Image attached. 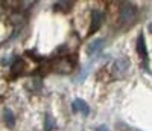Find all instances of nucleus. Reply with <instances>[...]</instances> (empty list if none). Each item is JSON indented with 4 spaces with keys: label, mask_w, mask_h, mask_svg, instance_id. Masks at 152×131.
<instances>
[{
    "label": "nucleus",
    "mask_w": 152,
    "mask_h": 131,
    "mask_svg": "<svg viewBox=\"0 0 152 131\" xmlns=\"http://www.w3.org/2000/svg\"><path fill=\"white\" fill-rule=\"evenodd\" d=\"M137 15V8L134 3H122L120 6V20L123 24H129L135 20Z\"/></svg>",
    "instance_id": "1"
},
{
    "label": "nucleus",
    "mask_w": 152,
    "mask_h": 131,
    "mask_svg": "<svg viewBox=\"0 0 152 131\" xmlns=\"http://www.w3.org/2000/svg\"><path fill=\"white\" fill-rule=\"evenodd\" d=\"M128 69H129V60L125 58V57L117 58L113 64V72H114L116 76H123L126 72H128Z\"/></svg>",
    "instance_id": "2"
},
{
    "label": "nucleus",
    "mask_w": 152,
    "mask_h": 131,
    "mask_svg": "<svg viewBox=\"0 0 152 131\" xmlns=\"http://www.w3.org/2000/svg\"><path fill=\"white\" fill-rule=\"evenodd\" d=\"M102 20H104L102 12L97 11V9L91 11V23H90V31H88V34L91 35V34L97 32L99 28H100V24H102Z\"/></svg>",
    "instance_id": "3"
},
{
    "label": "nucleus",
    "mask_w": 152,
    "mask_h": 131,
    "mask_svg": "<svg viewBox=\"0 0 152 131\" xmlns=\"http://www.w3.org/2000/svg\"><path fill=\"white\" fill-rule=\"evenodd\" d=\"M53 69L58 72V73H70L73 70V64L67 60V58H61L55 63Z\"/></svg>",
    "instance_id": "4"
},
{
    "label": "nucleus",
    "mask_w": 152,
    "mask_h": 131,
    "mask_svg": "<svg viewBox=\"0 0 152 131\" xmlns=\"http://www.w3.org/2000/svg\"><path fill=\"white\" fill-rule=\"evenodd\" d=\"M137 52H138V55L142 57L143 63L148 64V49H146V41H145L143 34L138 35V40H137Z\"/></svg>",
    "instance_id": "5"
},
{
    "label": "nucleus",
    "mask_w": 152,
    "mask_h": 131,
    "mask_svg": "<svg viewBox=\"0 0 152 131\" xmlns=\"http://www.w3.org/2000/svg\"><path fill=\"white\" fill-rule=\"evenodd\" d=\"M72 108H73V111L75 113H81V114H84V116H87L88 113H90V107L87 105V102L85 101H82V99H75L73 101V104H72Z\"/></svg>",
    "instance_id": "6"
},
{
    "label": "nucleus",
    "mask_w": 152,
    "mask_h": 131,
    "mask_svg": "<svg viewBox=\"0 0 152 131\" xmlns=\"http://www.w3.org/2000/svg\"><path fill=\"white\" fill-rule=\"evenodd\" d=\"M102 47H104V40L102 38H97V40H94V41H91L90 44H88V54L94 55V54L102 50Z\"/></svg>",
    "instance_id": "7"
},
{
    "label": "nucleus",
    "mask_w": 152,
    "mask_h": 131,
    "mask_svg": "<svg viewBox=\"0 0 152 131\" xmlns=\"http://www.w3.org/2000/svg\"><path fill=\"white\" fill-rule=\"evenodd\" d=\"M24 70V63L23 60H15L11 66V76H17V75H21Z\"/></svg>",
    "instance_id": "8"
},
{
    "label": "nucleus",
    "mask_w": 152,
    "mask_h": 131,
    "mask_svg": "<svg viewBox=\"0 0 152 131\" xmlns=\"http://www.w3.org/2000/svg\"><path fill=\"white\" fill-rule=\"evenodd\" d=\"M5 124H6V127L8 128H14L15 127V116H14V113H12L11 110H5Z\"/></svg>",
    "instance_id": "9"
},
{
    "label": "nucleus",
    "mask_w": 152,
    "mask_h": 131,
    "mask_svg": "<svg viewBox=\"0 0 152 131\" xmlns=\"http://www.w3.org/2000/svg\"><path fill=\"white\" fill-rule=\"evenodd\" d=\"M56 128V122L49 113L44 116V131H52Z\"/></svg>",
    "instance_id": "10"
},
{
    "label": "nucleus",
    "mask_w": 152,
    "mask_h": 131,
    "mask_svg": "<svg viewBox=\"0 0 152 131\" xmlns=\"http://www.w3.org/2000/svg\"><path fill=\"white\" fill-rule=\"evenodd\" d=\"M73 2H56L53 3V9L55 11H69L72 8Z\"/></svg>",
    "instance_id": "11"
},
{
    "label": "nucleus",
    "mask_w": 152,
    "mask_h": 131,
    "mask_svg": "<svg viewBox=\"0 0 152 131\" xmlns=\"http://www.w3.org/2000/svg\"><path fill=\"white\" fill-rule=\"evenodd\" d=\"M96 131H110V130H108V127H105V125H102V127H99V128H97Z\"/></svg>",
    "instance_id": "12"
},
{
    "label": "nucleus",
    "mask_w": 152,
    "mask_h": 131,
    "mask_svg": "<svg viewBox=\"0 0 152 131\" xmlns=\"http://www.w3.org/2000/svg\"><path fill=\"white\" fill-rule=\"evenodd\" d=\"M148 29H149V32H151V34H152V21H151V23H149V26H148Z\"/></svg>",
    "instance_id": "13"
}]
</instances>
